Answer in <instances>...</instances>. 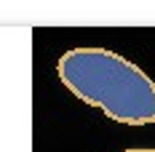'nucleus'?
Instances as JSON below:
<instances>
[{"label":"nucleus","mask_w":155,"mask_h":152,"mask_svg":"<svg viewBox=\"0 0 155 152\" xmlns=\"http://www.w3.org/2000/svg\"><path fill=\"white\" fill-rule=\"evenodd\" d=\"M70 93L123 125L155 123V83L134 61L107 48H72L56 61Z\"/></svg>","instance_id":"obj_1"},{"label":"nucleus","mask_w":155,"mask_h":152,"mask_svg":"<svg viewBox=\"0 0 155 152\" xmlns=\"http://www.w3.org/2000/svg\"><path fill=\"white\" fill-rule=\"evenodd\" d=\"M126 152H155V150H144V147H137V150H126Z\"/></svg>","instance_id":"obj_2"}]
</instances>
